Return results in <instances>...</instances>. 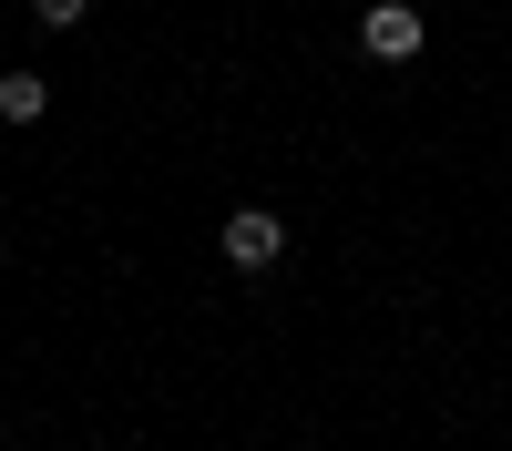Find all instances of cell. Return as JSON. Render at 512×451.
I'll use <instances>...</instances> for the list:
<instances>
[{
	"instance_id": "cell-1",
	"label": "cell",
	"mask_w": 512,
	"mask_h": 451,
	"mask_svg": "<svg viewBox=\"0 0 512 451\" xmlns=\"http://www.w3.org/2000/svg\"><path fill=\"white\" fill-rule=\"evenodd\" d=\"M216 257H226L236 277H267V267L287 257V216H277V205H236L226 236H216Z\"/></svg>"
},
{
	"instance_id": "cell-2",
	"label": "cell",
	"mask_w": 512,
	"mask_h": 451,
	"mask_svg": "<svg viewBox=\"0 0 512 451\" xmlns=\"http://www.w3.org/2000/svg\"><path fill=\"white\" fill-rule=\"evenodd\" d=\"M420 41H431L420 0H369V21H359V52L369 62H420Z\"/></svg>"
},
{
	"instance_id": "cell-3",
	"label": "cell",
	"mask_w": 512,
	"mask_h": 451,
	"mask_svg": "<svg viewBox=\"0 0 512 451\" xmlns=\"http://www.w3.org/2000/svg\"><path fill=\"white\" fill-rule=\"evenodd\" d=\"M52 113V82L41 72H0V123H41Z\"/></svg>"
},
{
	"instance_id": "cell-4",
	"label": "cell",
	"mask_w": 512,
	"mask_h": 451,
	"mask_svg": "<svg viewBox=\"0 0 512 451\" xmlns=\"http://www.w3.org/2000/svg\"><path fill=\"white\" fill-rule=\"evenodd\" d=\"M82 11H93V0H31V21H41V31H72Z\"/></svg>"
},
{
	"instance_id": "cell-5",
	"label": "cell",
	"mask_w": 512,
	"mask_h": 451,
	"mask_svg": "<svg viewBox=\"0 0 512 451\" xmlns=\"http://www.w3.org/2000/svg\"><path fill=\"white\" fill-rule=\"evenodd\" d=\"M420 11H431V0H420Z\"/></svg>"
}]
</instances>
